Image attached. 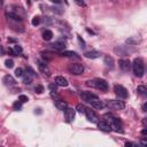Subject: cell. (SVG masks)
<instances>
[{
    "label": "cell",
    "mask_w": 147,
    "mask_h": 147,
    "mask_svg": "<svg viewBox=\"0 0 147 147\" xmlns=\"http://www.w3.org/2000/svg\"><path fill=\"white\" fill-rule=\"evenodd\" d=\"M49 1H52V2H54V3H59V2H60V0H49Z\"/></svg>",
    "instance_id": "38"
},
{
    "label": "cell",
    "mask_w": 147,
    "mask_h": 147,
    "mask_svg": "<svg viewBox=\"0 0 147 147\" xmlns=\"http://www.w3.org/2000/svg\"><path fill=\"white\" fill-rule=\"evenodd\" d=\"M13 51H14V54L15 55H20V54L23 53V49H22V47L20 45H14L13 46Z\"/></svg>",
    "instance_id": "23"
},
{
    "label": "cell",
    "mask_w": 147,
    "mask_h": 147,
    "mask_svg": "<svg viewBox=\"0 0 147 147\" xmlns=\"http://www.w3.org/2000/svg\"><path fill=\"white\" fill-rule=\"evenodd\" d=\"M54 105L55 107L59 109V110H64L67 107H68V103L61 99H57V100H54Z\"/></svg>",
    "instance_id": "18"
},
{
    "label": "cell",
    "mask_w": 147,
    "mask_h": 147,
    "mask_svg": "<svg viewBox=\"0 0 147 147\" xmlns=\"http://www.w3.org/2000/svg\"><path fill=\"white\" fill-rule=\"evenodd\" d=\"M125 146H137V144H134V142H125Z\"/></svg>",
    "instance_id": "35"
},
{
    "label": "cell",
    "mask_w": 147,
    "mask_h": 147,
    "mask_svg": "<svg viewBox=\"0 0 147 147\" xmlns=\"http://www.w3.org/2000/svg\"><path fill=\"white\" fill-rule=\"evenodd\" d=\"M86 85L91 86V87H95L100 91H107L108 90V83L105 79H101V78H95V79H92V80H87Z\"/></svg>",
    "instance_id": "3"
},
{
    "label": "cell",
    "mask_w": 147,
    "mask_h": 147,
    "mask_svg": "<svg viewBox=\"0 0 147 147\" xmlns=\"http://www.w3.org/2000/svg\"><path fill=\"white\" fill-rule=\"evenodd\" d=\"M77 39H78V41H79L80 46H82V47H85V41L82 39V37H80V36H77Z\"/></svg>",
    "instance_id": "32"
},
{
    "label": "cell",
    "mask_w": 147,
    "mask_h": 147,
    "mask_svg": "<svg viewBox=\"0 0 147 147\" xmlns=\"http://www.w3.org/2000/svg\"><path fill=\"white\" fill-rule=\"evenodd\" d=\"M142 123H144V125L146 126V124H147V121H146V118H144V119H142Z\"/></svg>",
    "instance_id": "39"
},
{
    "label": "cell",
    "mask_w": 147,
    "mask_h": 147,
    "mask_svg": "<svg viewBox=\"0 0 147 147\" xmlns=\"http://www.w3.org/2000/svg\"><path fill=\"white\" fill-rule=\"evenodd\" d=\"M40 21H41V18H40V16H34L33 18H32V21H31V23H32V25H38L39 23H40Z\"/></svg>",
    "instance_id": "25"
},
{
    "label": "cell",
    "mask_w": 147,
    "mask_h": 147,
    "mask_svg": "<svg viewBox=\"0 0 147 147\" xmlns=\"http://www.w3.org/2000/svg\"><path fill=\"white\" fill-rule=\"evenodd\" d=\"M56 86H57V85H56L55 83H54V84H49V90H51L52 92H53V91L56 92Z\"/></svg>",
    "instance_id": "34"
},
{
    "label": "cell",
    "mask_w": 147,
    "mask_h": 147,
    "mask_svg": "<svg viewBox=\"0 0 147 147\" xmlns=\"http://www.w3.org/2000/svg\"><path fill=\"white\" fill-rule=\"evenodd\" d=\"M53 38V32L51 30H45L42 32V39L46 40V41H49L51 39Z\"/></svg>",
    "instance_id": "21"
},
{
    "label": "cell",
    "mask_w": 147,
    "mask_h": 147,
    "mask_svg": "<svg viewBox=\"0 0 147 147\" xmlns=\"http://www.w3.org/2000/svg\"><path fill=\"white\" fill-rule=\"evenodd\" d=\"M137 92L140 94V95H142V96H145L146 94H147V88L144 86V85H139L138 87H137Z\"/></svg>",
    "instance_id": "22"
},
{
    "label": "cell",
    "mask_w": 147,
    "mask_h": 147,
    "mask_svg": "<svg viewBox=\"0 0 147 147\" xmlns=\"http://www.w3.org/2000/svg\"><path fill=\"white\" fill-rule=\"evenodd\" d=\"M37 64H38L39 70H40L44 75H46V76H49V75H51V70H49L48 65H47L45 62H42V61H37Z\"/></svg>",
    "instance_id": "12"
},
{
    "label": "cell",
    "mask_w": 147,
    "mask_h": 147,
    "mask_svg": "<svg viewBox=\"0 0 147 147\" xmlns=\"http://www.w3.org/2000/svg\"><path fill=\"white\" fill-rule=\"evenodd\" d=\"M138 41H139V39H137V38H129L126 40V44H129V45H136Z\"/></svg>",
    "instance_id": "28"
},
{
    "label": "cell",
    "mask_w": 147,
    "mask_h": 147,
    "mask_svg": "<svg viewBox=\"0 0 147 147\" xmlns=\"http://www.w3.org/2000/svg\"><path fill=\"white\" fill-rule=\"evenodd\" d=\"M98 129L99 130H101V131H105V132H110L111 130H113V127H111V125H110V123L108 122V121H106V119H102V121H98Z\"/></svg>",
    "instance_id": "10"
},
{
    "label": "cell",
    "mask_w": 147,
    "mask_h": 147,
    "mask_svg": "<svg viewBox=\"0 0 147 147\" xmlns=\"http://www.w3.org/2000/svg\"><path fill=\"white\" fill-rule=\"evenodd\" d=\"M55 84H56L57 86L65 87V86H68V80H67L64 77H62V76H56V77H55Z\"/></svg>",
    "instance_id": "15"
},
{
    "label": "cell",
    "mask_w": 147,
    "mask_h": 147,
    "mask_svg": "<svg viewBox=\"0 0 147 147\" xmlns=\"http://www.w3.org/2000/svg\"><path fill=\"white\" fill-rule=\"evenodd\" d=\"M146 109H147V108H146V103H144V105H142V111H147Z\"/></svg>",
    "instance_id": "37"
},
{
    "label": "cell",
    "mask_w": 147,
    "mask_h": 147,
    "mask_svg": "<svg viewBox=\"0 0 147 147\" xmlns=\"http://www.w3.org/2000/svg\"><path fill=\"white\" fill-rule=\"evenodd\" d=\"M132 68H133V72L137 77H142L145 74V65H144V61L140 57H137L133 60L132 63Z\"/></svg>",
    "instance_id": "2"
},
{
    "label": "cell",
    "mask_w": 147,
    "mask_h": 147,
    "mask_svg": "<svg viewBox=\"0 0 147 147\" xmlns=\"http://www.w3.org/2000/svg\"><path fill=\"white\" fill-rule=\"evenodd\" d=\"M2 82H3V84L6 85V86H14L15 85V79H14V77L13 76H10V75H6L5 77H3V79H2Z\"/></svg>",
    "instance_id": "14"
},
{
    "label": "cell",
    "mask_w": 147,
    "mask_h": 147,
    "mask_svg": "<svg viewBox=\"0 0 147 147\" xmlns=\"http://www.w3.org/2000/svg\"><path fill=\"white\" fill-rule=\"evenodd\" d=\"M146 144H147V142H146V140H141V145H144V146H145Z\"/></svg>",
    "instance_id": "40"
},
{
    "label": "cell",
    "mask_w": 147,
    "mask_h": 147,
    "mask_svg": "<svg viewBox=\"0 0 147 147\" xmlns=\"http://www.w3.org/2000/svg\"><path fill=\"white\" fill-rule=\"evenodd\" d=\"M13 108L15 109V110H21L22 109V102L18 100V101H15L14 102V105H13Z\"/></svg>",
    "instance_id": "24"
},
{
    "label": "cell",
    "mask_w": 147,
    "mask_h": 147,
    "mask_svg": "<svg viewBox=\"0 0 147 147\" xmlns=\"http://www.w3.org/2000/svg\"><path fill=\"white\" fill-rule=\"evenodd\" d=\"M84 114L86 115V118H87V121L88 122H92V123H98V121H99V117H98V115L92 110V109H90V108H85V111H84Z\"/></svg>",
    "instance_id": "9"
},
{
    "label": "cell",
    "mask_w": 147,
    "mask_h": 147,
    "mask_svg": "<svg viewBox=\"0 0 147 147\" xmlns=\"http://www.w3.org/2000/svg\"><path fill=\"white\" fill-rule=\"evenodd\" d=\"M80 98L83 99V101L90 103L95 109H103V107H105V103L95 94H93L91 92H82L80 93Z\"/></svg>",
    "instance_id": "1"
},
{
    "label": "cell",
    "mask_w": 147,
    "mask_h": 147,
    "mask_svg": "<svg viewBox=\"0 0 147 147\" xmlns=\"http://www.w3.org/2000/svg\"><path fill=\"white\" fill-rule=\"evenodd\" d=\"M34 91H36V93L41 94V93L44 92V86H42V85H37V86L34 87Z\"/></svg>",
    "instance_id": "29"
},
{
    "label": "cell",
    "mask_w": 147,
    "mask_h": 147,
    "mask_svg": "<svg viewBox=\"0 0 147 147\" xmlns=\"http://www.w3.org/2000/svg\"><path fill=\"white\" fill-rule=\"evenodd\" d=\"M36 76V74H34V71L30 68V67H28L26 68V71L25 72H23V83L24 84H26V85H29V84H31L32 83V80H33V77Z\"/></svg>",
    "instance_id": "6"
},
{
    "label": "cell",
    "mask_w": 147,
    "mask_h": 147,
    "mask_svg": "<svg viewBox=\"0 0 147 147\" xmlns=\"http://www.w3.org/2000/svg\"><path fill=\"white\" fill-rule=\"evenodd\" d=\"M114 92H115V94L119 98V99H126L127 96H129V93H127V90L124 87V86H122V85H115L114 86Z\"/></svg>",
    "instance_id": "7"
},
{
    "label": "cell",
    "mask_w": 147,
    "mask_h": 147,
    "mask_svg": "<svg viewBox=\"0 0 147 147\" xmlns=\"http://www.w3.org/2000/svg\"><path fill=\"white\" fill-rule=\"evenodd\" d=\"M78 6H82V7H84L85 6V1L84 0H74Z\"/></svg>",
    "instance_id": "33"
},
{
    "label": "cell",
    "mask_w": 147,
    "mask_h": 147,
    "mask_svg": "<svg viewBox=\"0 0 147 147\" xmlns=\"http://www.w3.org/2000/svg\"><path fill=\"white\" fill-rule=\"evenodd\" d=\"M118 64H119V68L123 70V71H129L130 68H131V63L129 60H119L118 61Z\"/></svg>",
    "instance_id": "13"
},
{
    "label": "cell",
    "mask_w": 147,
    "mask_h": 147,
    "mask_svg": "<svg viewBox=\"0 0 147 147\" xmlns=\"http://www.w3.org/2000/svg\"><path fill=\"white\" fill-rule=\"evenodd\" d=\"M103 63L108 67V68H114V59L111 57V56H105V59H103Z\"/></svg>",
    "instance_id": "20"
},
{
    "label": "cell",
    "mask_w": 147,
    "mask_h": 147,
    "mask_svg": "<svg viewBox=\"0 0 147 147\" xmlns=\"http://www.w3.org/2000/svg\"><path fill=\"white\" fill-rule=\"evenodd\" d=\"M85 106L84 105H82V103H78L77 106H76V110H78L79 113H82V114H84V111H85Z\"/></svg>",
    "instance_id": "27"
},
{
    "label": "cell",
    "mask_w": 147,
    "mask_h": 147,
    "mask_svg": "<svg viewBox=\"0 0 147 147\" xmlns=\"http://www.w3.org/2000/svg\"><path fill=\"white\" fill-rule=\"evenodd\" d=\"M111 125L113 129H115V131L117 132H122V122L119 118L114 117V116H109V121H108Z\"/></svg>",
    "instance_id": "8"
},
{
    "label": "cell",
    "mask_w": 147,
    "mask_h": 147,
    "mask_svg": "<svg viewBox=\"0 0 147 147\" xmlns=\"http://www.w3.org/2000/svg\"><path fill=\"white\" fill-rule=\"evenodd\" d=\"M60 55L67 56V57H79L78 54L76 52H72V51H63V52L60 53Z\"/></svg>",
    "instance_id": "19"
},
{
    "label": "cell",
    "mask_w": 147,
    "mask_h": 147,
    "mask_svg": "<svg viewBox=\"0 0 147 147\" xmlns=\"http://www.w3.org/2000/svg\"><path fill=\"white\" fill-rule=\"evenodd\" d=\"M63 111H64V119H65V122L67 123H71L75 119V110L72 108L67 107Z\"/></svg>",
    "instance_id": "11"
},
{
    "label": "cell",
    "mask_w": 147,
    "mask_h": 147,
    "mask_svg": "<svg viewBox=\"0 0 147 147\" xmlns=\"http://www.w3.org/2000/svg\"><path fill=\"white\" fill-rule=\"evenodd\" d=\"M49 48H52L54 51H62V49L65 48V44L62 42V41H56L54 44H51L49 45Z\"/></svg>",
    "instance_id": "16"
},
{
    "label": "cell",
    "mask_w": 147,
    "mask_h": 147,
    "mask_svg": "<svg viewBox=\"0 0 147 147\" xmlns=\"http://www.w3.org/2000/svg\"><path fill=\"white\" fill-rule=\"evenodd\" d=\"M141 134H142V136H146V134H147V130H146V129H144V130L141 131Z\"/></svg>",
    "instance_id": "36"
},
{
    "label": "cell",
    "mask_w": 147,
    "mask_h": 147,
    "mask_svg": "<svg viewBox=\"0 0 147 147\" xmlns=\"http://www.w3.org/2000/svg\"><path fill=\"white\" fill-rule=\"evenodd\" d=\"M68 71L72 75H80L84 72V65L80 63H71L68 67Z\"/></svg>",
    "instance_id": "5"
},
{
    "label": "cell",
    "mask_w": 147,
    "mask_h": 147,
    "mask_svg": "<svg viewBox=\"0 0 147 147\" xmlns=\"http://www.w3.org/2000/svg\"><path fill=\"white\" fill-rule=\"evenodd\" d=\"M5 65H6V68H13L14 67V61L13 60H10V59H8V60H6L5 61Z\"/></svg>",
    "instance_id": "26"
},
{
    "label": "cell",
    "mask_w": 147,
    "mask_h": 147,
    "mask_svg": "<svg viewBox=\"0 0 147 147\" xmlns=\"http://www.w3.org/2000/svg\"><path fill=\"white\" fill-rule=\"evenodd\" d=\"M100 55H101V53H100L99 51H94V49L84 53V56L87 57V59H96V57H99Z\"/></svg>",
    "instance_id": "17"
},
{
    "label": "cell",
    "mask_w": 147,
    "mask_h": 147,
    "mask_svg": "<svg viewBox=\"0 0 147 147\" xmlns=\"http://www.w3.org/2000/svg\"><path fill=\"white\" fill-rule=\"evenodd\" d=\"M18 100H20L22 103H24V102H28V101H29V98H28L26 95H24V94H21V95L18 96Z\"/></svg>",
    "instance_id": "30"
},
{
    "label": "cell",
    "mask_w": 147,
    "mask_h": 147,
    "mask_svg": "<svg viewBox=\"0 0 147 147\" xmlns=\"http://www.w3.org/2000/svg\"><path fill=\"white\" fill-rule=\"evenodd\" d=\"M106 106L113 110H122L125 107V103L121 100H107Z\"/></svg>",
    "instance_id": "4"
},
{
    "label": "cell",
    "mask_w": 147,
    "mask_h": 147,
    "mask_svg": "<svg viewBox=\"0 0 147 147\" xmlns=\"http://www.w3.org/2000/svg\"><path fill=\"white\" fill-rule=\"evenodd\" d=\"M15 76L16 77H22L23 76V69L22 68H17L15 70Z\"/></svg>",
    "instance_id": "31"
}]
</instances>
